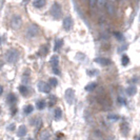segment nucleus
I'll list each match as a JSON object with an SVG mask.
<instances>
[{
	"instance_id": "1",
	"label": "nucleus",
	"mask_w": 140,
	"mask_h": 140,
	"mask_svg": "<svg viewBox=\"0 0 140 140\" xmlns=\"http://www.w3.org/2000/svg\"><path fill=\"white\" fill-rule=\"evenodd\" d=\"M51 14H52L53 17L56 18V19H59L60 17H61L62 9H61V6H60L59 3L55 2L52 5V8H51Z\"/></svg>"
},
{
	"instance_id": "2",
	"label": "nucleus",
	"mask_w": 140,
	"mask_h": 140,
	"mask_svg": "<svg viewBox=\"0 0 140 140\" xmlns=\"http://www.w3.org/2000/svg\"><path fill=\"white\" fill-rule=\"evenodd\" d=\"M18 52L16 50H11L9 51L8 54H6V60L9 63H15L18 60Z\"/></svg>"
},
{
	"instance_id": "3",
	"label": "nucleus",
	"mask_w": 140,
	"mask_h": 140,
	"mask_svg": "<svg viewBox=\"0 0 140 140\" xmlns=\"http://www.w3.org/2000/svg\"><path fill=\"white\" fill-rule=\"evenodd\" d=\"M21 24H22V19H21L20 16H18V15L13 16L12 19H11V25H12V27L14 28V30H18V28L21 26Z\"/></svg>"
},
{
	"instance_id": "4",
	"label": "nucleus",
	"mask_w": 140,
	"mask_h": 140,
	"mask_svg": "<svg viewBox=\"0 0 140 140\" xmlns=\"http://www.w3.org/2000/svg\"><path fill=\"white\" fill-rule=\"evenodd\" d=\"M38 32H39V30H38V26L37 25H31L30 27H27L26 30V36L27 38H34L36 35L38 34Z\"/></svg>"
},
{
	"instance_id": "5",
	"label": "nucleus",
	"mask_w": 140,
	"mask_h": 140,
	"mask_svg": "<svg viewBox=\"0 0 140 140\" xmlns=\"http://www.w3.org/2000/svg\"><path fill=\"white\" fill-rule=\"evenodd\" d=\"M74 98H75V92L74 90H72V88H68V90L65 91V99L68 101L69 104H72L74 102Z\"/></svg>"
},
{
	"instance_id": "6",
	"label": "nucleus",
	"mask_w": 140,
	"mask_h": 140,
	"mask_svg": "<svg viewBox=\"0 0 140 140\" xmlns=\"http://www.w3.org/2000/svg\"><path fill=\"white\" fill-rule=\"evenodd\" d=\"M38 88H39V90L42 92V93H50L51 92V85L43 81H40L39 83H38Z\"/></svg>"
},
{
	"instance_id": "7",
	"label": "nucleus",
	"mask_w": 140,
	"mask_h": 140,
	"mask_svg": "<svg viewBox=\"0 0 140 140\" xmlns=\"http://www.w3.org/2000/svg\"><path fill=\"white\" fill-rule=\"evenodd\" d=\"M73 26V19L70 17H65L64 20H63V27H64L65 31H70Z\"/></svg>"
},
{
	"instance_id": "8",
	"label": "nucleus",
	"mask_w": 140,
	"mask_h": 140,
	"mask_svg": "<svg viewBox=\"0 0 140 140\" xmlns=\"http://www.w3.org/2000/svg\"><path fill=\"white\" fill-rule=\"evenodd\" d=\"M95 62L99 63V64H101V65H109L111 63V60L106 59V58H103V57H98V58L95 59Z\"/></svg>"
},
{
	"instance_id": "9",
	"label": "nucleus",
	"mask_w": 140,
	"mask_h": 140,
	"mask_svg": "<svg viewBox=\"0 0 140 140\" xmlns=\"http://www.w3.org/2000/svg\"><path fill=\"white\" fill-rule=\"evenodd\" d=\"M26 132H27L26 126H25V125H20V126H19V129H18V132H17L18 137H23V136H25V135H26Z\"/></svg>"
},
{
	"instance_id": "10",
	"label": "nucleus",
	"mask_w": 140,
	"mask_h": 140,
	"mask_svg": "<svg viewBox=\"0 0 140 140\" xmlns=\"http://www.w3.org/2000/svg\"><path fill=\"white\" fill-rule=\"evenodd\" d=\"M54 118L56 120H60L62 118V111L61 109H59V107H56L55 109V112H54Z\"/></svg>"
},
{
	"instance_id": "11",
	"label": "nucleus",
	"mask_w": 140,
	"mask_h": 140,
	"mask_svg": "<svg viewBox=\"0 0 140 140\" xmlns=\"http://www.w3.org/2000/svg\"><path fill=\"white\" fill-rule=\"evenodd\" d=\"M106 9H107V12H109L110 15H114L115 14V6L113 5L112 2H107L106 3Z\"/></svg>"
},
{
	"instance_id": "12",
	"label": "nucleus",
	"mask_w": 140,
	"mask_h": 140,
	"mask_svg": "<svg viewBox=\"0 0 140 140\" xmlns=\"http://www.w3.org/2000/svg\"><path fill=\"white\" fill-rule=\"evenodd\" d=\"M126 93H128L129 96H134V95L137 93V88L134 85H132V87H129L128 90H126Z\"/></svg>"
},
{
	"instance_id": "13",
	"label": "nucleus",
	"mask_w": 140,
	"mask_h": 140,
	"mask_svg": "<svg viewBox=\"0 0 140 140\" xmlns=\"http://www.w3.org/2000/svg\"><path fill=\"white\" fill-rule=\"evenodd\" d=\"M58 63H59V58L58 56H53L52 58H51V64L53 65V68H57L58 66Z\"/></svg>"
},
{
	"instance_id": "14",
	"label": "nucleus",
	"mask_w": 140,
	"mask_h": 140,
	"mask_svg": "<svg viewBox=\"0 0 140 140\" xmlns=\"http://www.w3.org/2000/svg\"><path fill=\"white\" fill-rule=\"evenodd\" d=\"M96 87H97V83H96V82H91V83H88L87 87H85V91L92 92V91H94L95 88H96Z\"/></svg>"
},
{
	"instance_id": "15",
	"label": "nucleus",
	"mask_w": 140,
	"mask_h": 140,
	"mask_svg": "<svg viewBox=\"0 0 140 140\" xmlns=\"http://www.w3.org/2000/svg\"><path fill=\"white\" fill-rule=\"evenodd\" d=\"M45 105H46V103L44 100H38L36 102V106L38 110H43L44 107H45Z\"/></svg>"
},
{
	"instance_id": "16",
	"label": "nucleus",
	"mask_w": 140,
	"mask_h": 140,
	"mask_svg": "<svg viewBox=\"0 0 140 140\" xmlns=\"http://www.w3.org/2000/svg\"><path fill=\"white\" fill-rule=\"evenodd\" d=\"M45 4V0H36V1L34 2V6L35 8H42V6Z\"/></svg>"
},
{
	"instance_id": "17",
	"label": "nucleus",
	"mask_w": 140,
	"mask_h": 140,
	"mask_svg": "<svg viewBox=\"0 0 140 140\" xmlns=\"http://www.w3.org/2000/svg\"><path fill=\"white\" fill-rule=\"evenodd\" d=\"M33 111H34V107L31 105V104H28V105H26L24 107V114H26V115H28V114H31V113H33Z\"/></svg>"
},
{
	"instance_id": "18",
	"label": "nucleus",
	"mask_w": 140,
	"mask_h": 140,
	"mask_svg": "<svg viewBox=\"0 0 140 140\" xmlns=\"http://www.w3.org/2000/svg\"><path fill=\"white\" fill-rule=\"evenodd\" d=\"M129 62H130V58L126 55H123L122 56V58H121V63H122V65H128L129 64Z\"/></svg>"
},
{
	"instance_id": "19",
	"label": "nucleus",
	"mask_w": 140,
	"mask_h": 140,
	"mask_svg": "<svg viewBox=\"0 0 140 140\" xmlns=\"http://www.w3.org/2000/svg\"><path fill=\"white\" fill-rule=\"evenodd\" d=\"M63 44V41L62 40H60V39H58V40H56V42H55V47H54V50L55 51H58L59 49H60V46H61Z\"/></svg>"
},
{
	"instance_id": "20",
	"label": "nucleus",
	"mask_w": 140,
	"mask_h": 140,
	"mask_svg": "<svg viewBox=\"0 0 140 140\" xmlns=\"http://www.w3.org/2000/svg\"><path fill=\"white\" fill-rule=\"evenodd\" d=\"M8 100H9V103H15L16 102V100H17V99H16V96H15V95L14 94H9V97H8Z\"/></svg>"
},
{
	"instance_id": "21",
	"label": "nucleus",
	"mask_w": 140,
	"mask_h": 140,
	"mask_svg": "<svg viewBox=\"0 0 140 140\" xmlns=\"http://www.w3.org/2000/svg\"><path fill=\"white\" fill-rule=\"evenodd\" d=\"M106 0H97V5L99 8H103L104 5H106Z\"/></svg>"
},
{
	"instance_id": "22",
	"label": "nucleus",
	"mask_w": 140,
	"mask_h": 140,
	"mask_svg": "<svg viewBox=\"0 0 140 140\" xmlns=\"http://www.w3.org/2000/svg\"><path fill=\"white\" fill-rule=\"evenodd\" d=\"M19 92H20L22 95H25L27 93V88H25L24 85H20V87H19Z\"/></svg>"
},
{
	"instance_id": "23",
	"label": "nucleus",
	"mask_w": 140,
	"mask_h": 140,
	"mask_svg": "<svg viewBox=\"0 0 140 140\" xmlns=\"http://www.w3.org/2000/svg\"><path fill=\"white\" fill-rule=\"evenodd\" d=\"M50 84L52 85V87H56V85L58 84V80H57L56 78H50Z\"/></svg>"
},
{
	"instance_id": "24",
	"label": "nucleus",
	"mask_w": 140,
	"mask_h": 140,
	"mask_svg": "<svg viewBox=\"0 0 140 140\" xmlns=\"http://www.w3.org/2000/svg\"><path fill=\"white\" fill-rule=\"evenodd\" d=\"M114 35H115L116 38L118 40H122L123 39V35L121 33H119V32H114Z\"/></svg>"
},
{
	"instance_id": "25",
	"label": "nucleus",
	"mask_w": 140,
	"mask_h": 140,
	"mask_svg": "<svg viewBox=\"0 0 140 140\" xmlns=\"http://www.w3.org/2000/svg\"><path fill=\"white\" fill-rule=\"evenodd\" d=\"M55 102H56V97L52 96L51 97V101H50V106H53V104H55Z\"/></svg>"
},
{
	"instance_id": "26",
	"label": "nucleus",
	"mask_w": 140,
	"mask_h": 140,
	"mask_svg": "<svg viewBox=\"0 0 140 140\" xmlns=\"http://www.w3.org/2000/svg\"><path fill=\"white\" fill-rule=\"evenodd\" d=\"M90 1V6L91 8H94L95 4H97V0H88Z\"/></svg>"
},
{
	"instance_id": "27",
	"label": "nucleus",
	"mask_w": 140,
	"mask_h": 140,
	"mask_svg": "<svg viewBox=\"0 0 140 140\" xmlns=\"http://www.w3.org/2000/svg\"><path fill=\"white\" fill-rule=\"evenodd\" d=\"M88 74L90 75V76H94V75L97 74V71H96V70H92V71H88Z\"/></svg>"
},
{
	"instance_id": "28",
	"label": "nucleus",
	"mask_w": 140,
	"mask_h": 140,
	"mask_svg": "<svg viewBox=\"0 0 140 140\" xmlns=\"http://www.w3.org/2000/svg\"><path fill=\"white\" fill-rule=\"evenodd\" d=\"M109 118H110V119H112V120H118V119H119V117H118V116H116V115H115V116L110 115V116H109Z\"/></svg>"
},
{
	"instance_id": "29",
	"label": "nucleus",
	"mask_w": 140,
	"mask_h": 140,
	"mask_svg": "<svg viewBox=\"0 0 140 140\" xmlns=\"http://www.w3.org/2000/svg\"><path fill=\"white\" fill-rule=\"evenodd\" d=\"M8 130H9V131H14V130H15V124H14V123L11 124V125H9L8 126Z\"/></svg>"
},
{
	"instance_id": "30",
	"label": "nucleus",
	"mask_w": 140,
	"mask_h": 140,
	"mask_svg": "<svg viewBox=\"0 0 140 140\" xmlns=\"http://www.w3.org/2000/svg\"><path fill=\"white\" fill-rule=\"evenodd\" d=\"M53 72H54V73H55V74H56V75H59V74H60L59 70H58V69H57V68H53Z\"/></svg>"
},
{
	"instance_id": "31",
	"label": "nucleus",
	"mask_w": 140,
	"mask_h": 140,
	"mask_svg": "<svg viewBox=\"0 0 140 140\" xmlns=\"http://www.w3.org/2000/svg\"><path fill=\"white\" fill-rule=\"evenodd\" d=\"M118 101H119L120 103H122V104H125V100L122 99V97H119V98H118Z\"/></svg>"
},
{
	"instance_id": "32",
	"label": "nucleus",
	"mask_w": 140,
	"mask_h": 140,
	"mask_svg": "<svg viewBox=\"0 0 140 140\" xmlns=\"http://www.w3.org/2000/svg\"><path fill=\"white\" fill-rule=\"evenodd\" d=\"M3 93V88L1 87V85H0V95H1Z\"/></svg>"
},
{
	"instance_id": "33",
	"label": "nucleus",
	"mask_w": 140,
	"mask_h": 140,
	"mask_svg": "<svg viewBox=\"0 0 140 140\" xmlns=\"http://www.w3.org/2000/svg\"><path fill=\"white\" fill-rule=\"evenodd\" d=\"M135 139H136V140H140V137H136Z\"/></svg>"
},
{
	"instance_id": "34",
	"label": "nucleus",
	"mask_w": 140,
	"mask_h": 140,
	"mask_svg": "<svg viewBox=\"0 0 140 140\" xmlns=\"http://www.w3.org/2000/svg\"><path fill=\"white\" fill-rule=\"evenodd\" d=\"M110 1H111V2H115L116 0H110Z\"/></svg>"
},
{
	"instance_id": "35",
	"label": "nucleus",
	"mask_w": 140,
	"mask_h": 140,
	"mask_svg": "<svg viewBox=\"0 0 140 140\" xmlns=\"http://www.w3.org/2000/svg\"><path fill=\"white\" fill-rule=\"evenodd\" d=\"M27 140H34V139H32V138H28Z\"/></svg>"
},
{
	"instance_id": "36",
	"label": "nucleus",
	"mask_w": 140,
	"mask_h": 140,
	"mask_svg": "<svg viewBox=\"0 0 140 140\" xmlns=\"http://www.w3.org/2000/svg\"><path fill=\"white\" fill-rule=\"evenodd\" d=\"M139 20H140V15H139Z\"/></svg>"
}]
</instances>
